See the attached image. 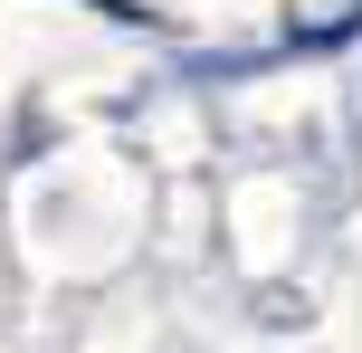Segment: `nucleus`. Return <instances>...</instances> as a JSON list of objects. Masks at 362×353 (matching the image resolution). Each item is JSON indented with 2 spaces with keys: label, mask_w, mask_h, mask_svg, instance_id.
Returning <instances> with one entry per match:
<instances>
[]
</instances>
